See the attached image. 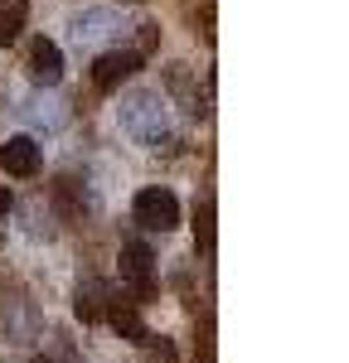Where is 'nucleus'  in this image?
<instances>
[{
	"instance_id": "f8f14e48",
	"label": "nucleus",
	"mask_w": 349,
	"mask_h": 363,
	"mask_svg": "<svg viewBox=\"0 0 349 363\" xmlns=\"http://www.w3.org/2000/svg\"><path fill=\"white\" fill-rule=\"evenodd\" d=\"M194 242H199L204 252L214 247V203H209V199L194 208Z\"/></svg>"
},
{
	"instance_id": "9d476101",
	"label": "nucleus",
	"mask_w": 349,
	"mask_h": 363,
	"mask_svg": "<svg viewBox=\"0 0 349 363\" xmlns=\"http://www.w3.org/2000/svg\"><path fill=\"white\" fill-rule=\"evenodd\" d=\"M165 78H170V92L179 97V102H184V112H189V116H204V107H199V92H194V83H189L184 63H170V73H165Z\"/></svg>"
},
{
	"instance_id": "6e6552de",
	"label": "nucleus",
	"mask_w": 349,
	"mask_h": 363,
	"mask_svg": "<svg viewBox=\"0 0 349 363\" xmlns=\"http://www.w3.org/2000/svg\"><path fill=\"white\" fill-rule=\"evenodd\" d=\"M107 306H112V291H107V281H97V277H87L78 281V296H73V310H78V320H102L107 315Z\"/></svg>"
},
{
	"instance_id": "1a4fd4ad",
	"label": "nucleus",
	"mask_w": 349,
	"mask_h": 363,
	"mask_svg": "<svg viewBox=\"0 0 349 363\" xmlns=\"http://www.w3.org/2000/svg\"><path fill=\"white\" fill-rule=\"evenodd\" d=\"M107 320H112V330L121 339H131V344H150V335H145L141 315H136V306H126V301H112L107 306Z\"/></svg>"
},
{
	"instance_id": "0eeeda50",
	"label": "nucleus",
	"mask_w": 349,
	"mask_h": 363,
	"mask_svg": "<svg viewBox=\"0 0 349 363\" xmlns=\"http://www.w3.org/2000/svg\"><path fill=\"white\" fill-rule=\"evenodd\" d=\"M25 68H29V78H34L39 87H54L58 78H63V49H58L54 39H34Z\"/></svg>"
},
{
	"instance_id": "4468645a",
	"label": "nucleus",
	"mask_w": 349,
	"mask_h": 363,
	"mask_svg": "<svg viewBox=\"0 0 349 363\" xmlns=\"http://www.w3.org/2000/svg\"><path fill=\"white\" fill-rule=\"evenodd\" d=\"M34 363H49V359H34Z\"/></svg>"
},
{
	"instance_id": "39448f33",
	"label": "nucleus",
	"mask_w": 349,
	"mask_h": 363,
	"mask_svg": "<svg viewBox=\"0 0 349 363\" xmlns=\"http://www.w3.org/2000/svg\"><path fill=\"white\" fill-rule=\"evenodd\" d=\"M0 165H5V174H15V179L39 174V165H44L39 140H34V136H10L5 145H0Z\"/></svg>"
},
{
	"instance_id": "423d86ee",
	"label": "nucleus",
	"mask_w": 349,
	"mask_h": 363,
	"mask_svg": "<svg viewBox=\"0 0 349 363\" xmlns=\"http://www.w3.org/2000/svg\"><path fill=\"white\" fill-rule=\"evenodd\" d=\"M112 29H116V10L92 5V10H78V15L68 20V39H73V44H102Z\"/></svg>"
},
{
	"instance_id": "9b49d317",
	"label": "nucleus",
	"mask_w": 349,
	"mask_h": 363,
	"mask_svg": "<svg viewBox=\"0 0 349 363\" xmlns=\"http://www.w3.org/2000/svg\"><path fill=\"white\" fill-rule=\"evenodd\" d=\"M25 0H0V44H15L25 29Z\"/></svg>"
},
{
	"instance_id": "20e7f679",
	"label": "nucleus",
	"mask_w": 349,
	"mask_h": 363,
	"mask_svg": "<svg viewBox=\"0 0 349 363\" xmlns=\"http://www.w3.org/2000/svg\"><path fill=\"white\" fill-rule=\"evenodd\" d=\"M121 281L131 286V296H150L155 291V257L145 242H126L121 247Z\"/></svg>"
},
{
	"instance_id": "ddd939ff",
	"label": "nucleus",
	"mask_w": 349,
	"mask_h": 363,
	"mask_svg": "<svg viewBox=\"0 0 349 363\" xmlns=\"http://www.w3.org/2000/svg\"><path fill=\"white\" fill-rule=\"evenodd\" d=\"M5 213H10V189L0 184V218H5Z\"/></svg>"
},
{
	"instance_id": "f257e3e1",
	"label": "nucleus",
	"mask_w": 349,
	"mask_h": 363,
	"mask_svg": "<svg viewBox=\"0 0 349 363\" xmlns=\"http://www.w3.org/2000/svg\"><path fill=\"white\" fill-rule=\"evenodd\" d=\"M116 121L121 131L145 145V150H174V121H170V102L160 92H126L116 102Z\"/></svg>"
},
{
	"instance_id": "f03ea898",
	"label": "nucleus",
	"mask_w": 349,
	"mask_h": 363,
	"mask_svg": "<svg viewBox=\"0 0 349 363\" xmlns=\"http://www.w3.org/2000/svg\"><path fill=\"white\" fill-rule=\"evenodd\" d=\"M131 213H136V223H141L145 233H170V228L179 223V199H174L170 189H160V184H150V189L136 194Z\"/></svg>"
},
{
	"instance_id": "7ed1b4c3",
	"label": "nucleus",
	"mask_w": 349,
	"mask_h": 363,
	"mask_svg": "<svg viewBox=\"0 0 349 363\" xmlns=\"http://www.w3.org/2000/svg\"><path fill=\"white\" fill-rule=\"evenodd\" d=\"M141 73V54L136 49H107V54H97L92 63V83L102 87V92H116V87L126 83V78H136Z\"/></svg>"
}]
</instances>
